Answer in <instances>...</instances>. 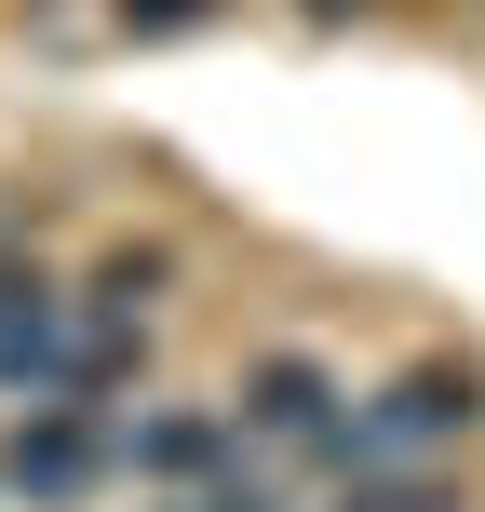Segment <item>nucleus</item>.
<instances>
[{"label": "nucleus", "instance_id": "nucleus-1", "mask_svg": "<svg viewBox=\"0 0 485 512\" xmlns=\"http://www.w3.org/2000/svg\"><path fill=\"white\" fill-rule=\"evenodd\" d=\"M459 432H485V378H472V364H405V378H391L378 405L324 418V432H310V459L364 486V472H391V459H432V445H459Z\"/></svg>", "mask_w": 485, "mask_h": 512}, {"label": "nucleus", "instance_id": "nucleus-2", "mask_svg": "<svg viewBox=\"0 0 485 512\" xmlns=\"http://www.w3.org/2000/svg\"><path fill=\"white\" fill-rule=\"evenodd\" d=\"M108 432H122V418H95V405H27L14 432H0V486H14L27 512H68L108 472Z\"/></svg>", "mask_w": 485, "mask_h": 512}, {"label": "nucleus", "instance_id": "nucleus-3", "mask_svg": "<svg viewBox=\"0 0 485 512\" xmlns=\"http://www.w3.org/2000/svg\"><path fill=\"white\" fill-rule=\"evenodd\" d=\"M337 405H351V391H337L310 351H256V364H243V391H230V432H256V445H310Z\"/></svg>", "mask_w": 485, "mask_h": 512}, {"label": "nucleus", "instance_id": "nucleus-4", "mask_svg": "<svg viewBox=\"0 0 485 512\" xmlns=\"http://www.w3.org/2000/svg\"><path fill=\"white\" fill-rule=\"evenodd\" d=\"M216 459H230V405H176V418L108 432V472H149V486H203Z\"/></svg>", "mask_w": 485, "mask_h": 512}, {"label": "nucleus", "instance_id": "nucleus-5", "mask_svg": "<svg viewBox=\"0 0 485 512\" xmlns=\"http://www.w3.org/2000/svg\"><path fill=\"white\" fill-rule=\"evenodd\" d=\"M162 297H176V243H108L81 283V337H149Z\"/></svg>", "mask_w": 485, "mask_h": 512}, {"label": "nucleus", "instance_id": "nucleus-6", "mask_svg": "<svg viewBox=\"0 0 485 512\" xmlns=\"http://www.w3.org/2000/svg\"><path fill=\"white\" fill-rule=\"evenodd\" d=\"M337 512H472V499H459V486H432V472H364Z\"/></svg>", "mask_w": 485, "mask_h": 512}, {"label": "nucleus", "instance_id": "nucleus-7", "mask_svg": "<svg viewBox=\"0 0 485 512\" xmlns=\"http://www.w3.org/2000/svg\"><path fill=\"white\" fill-rule=\"evenodd\" d=\"M108 14H122L135 41H189V27H216L230 0H108Z\"/></svg>", "mask_w": 485, "mask_h": 512}, {"label": "nucleus", "instance_id": "nucleus-8", "mask_svg": "<svg viewBox=\"0 0 485 512\" xmlns=\"http://www.w3.org/2000/svg\"><path fill=\"white\" fill-rule=\"evenodd\" d=\"M189 512H283L270 486H216V499H189Z\"/></svg>", "mask_w": 485, "mask_h": 512}, {"label": "nucleus", "instance_id": "nucleus-9", "mask_svg": "<svg viewBox=\"0 0 485 512\" xmlns=\"http://www.w3.org/2000/svg\"><path fill=\"white\" fill-rule=\"evenodd\" d=\"M310 14H351V0H310Z\"/></svg>", "mask_w": 485, "mask_h": 512}, {"label": "nucleus", "instance_id": "nucleus-10", "mask_svg": "<svg viewBox=\"0 0 485 512\" xmlns=\"http://www.w3.org/2000/svg\"><path fill=\"white\" fill-rule=\"evenodd\" d=\"M0 283H14V256H0Z\"/></svg>", "mask_w": 485, "mask_h": 512}]
</instances>
